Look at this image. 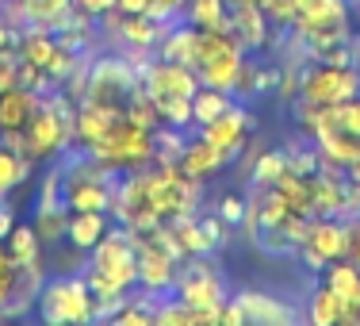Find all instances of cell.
I'll list each match as a JSON object with an SVG mask.
<instances>
[{
  "mask_svg": "<svg viewBox=\"0 0 360 326\" xmlns=\"http://www.w3.org/2000/svg\"><path fill=\"white\" fill-rule=\"evenodd\" d=\"M35 311L42 322H89L100 315L96 296L89 288V277L84 272H58V277L42 280L35 291Z\"/></svg>",
  "mask_w": 360,
  "mask_h": 326,
  "instance_id": "1",
  "label": "cell"
},
{
  "mask_svg": "<svg viewBox=\"0 0 360 326\" xmlns=\"http://www.w3.org/2000/svg\"><path fill=\"white\" fill-rule=\"evenodd\" d=\"M89 280L111 284L119 291L139 288V250H134V234L127 227H115L89 250Z\"/></svg>",
  "mask_w": 360,
  "mask_h": 326,
  "instance_id": "2",
  "label": "cell"
},
{
  "mask_svg": "<svg viewBox=\"0 0 360 326\" xmlns=\"http://www.w3.org/2000/svg\"><path fill=\"white\" fill-rule=\"evenodd\" d=\"M242 65H245V50L230 31H200V46H195V62H192L200 84L234 92Z\"/></svg>",
  "mask_w": 360,
  "mask_h": 326,
  "instance_id": "3",
  "label": "cell"
},
{
  "mask_svg": "<svg viewBox=\"0 0 360 326\" xmlns=\"http://www.w3.org/2000/svg\"><path fill=\"white\" fill-rule=\"evenodd\" d=\"M70 134H73V108H70V100H65L62 92H46L42 104L35 108V115H31L27 127H23L27 153L35 161H46V158H54V153L65 150Z\"/></svg>",
  "mask_w": 360,
  "mask_h": 326,
  "instance_id": "4",
  "label": "cell"
},
{
  "mask_svg": "<svg viewBox=\"0 0 360 326\" xmlns=\"http://www.w3.org/2000/svg\"><path fill=\"white\" fill-rule=\"evenodd\" d=\"M89 153L100 165H108L111 173H119V169L131 173V169H142L153 161V131L150 127H139L134 119L123 115L96 146H89Z\"/></svg>",
  "mask_w": 360,
  "mask_h": 326,
  "instance_id": "5",
  "label": "cell"
},
{
  "mask_svg": "<svg viewBox=\"0 0 360 326\" xmlns=\"http://www.w3.org/2000/svg\"><path fill=\"white\" fill-rule=\"evenodd\" d=\"M146 188H150V203L161 215V222L192 215L195 200H200V181L184 177L176 165H161V161H153V169H146Z\"/></svg>",
  "mask_w": 360,
  "mask_h": 326,
  "instance_id": "6",
  "label": "cell"
},
{
  "mask_svg": "<svg viewBox=\"0 0 360 326\" xmlns=\"http://www.w3.org/2000/svg\"><path fill=\"white\" fill-rule=\"evenodd\" d=\"M173 296L184 299L188 307H195V311H219V307L230 299L226 284H222V277H219V269L207 261V253L184 257V261H180Z\"/></svg>",
  "mask_w": 360,
  "mask_h": 326,
  "instance_id": "7",
  "label": "cell"
},
{
  "mask_svg": "<svg viewBox=\"0 0 360 326\" xmlns=\"http://www.w3.org/2000/svg\"><path fill=\"white\" fill-rule=\"evenodd\" d=\"M353 96H360V73L353 65L319 62L299 81V100H307L314 108H333V104H345Z\"/></svg>",
  "mask_w": 360,
  "mask_h": 326,
  "instance_id": "8",
  "label": "cell"
},
{
  "mask_svg": "<svg viewBox=\"0 0 360 326\" xmlns=\"http://www.w3.org/2000/svg\"><path fill=\"white\" fill-rule=\"evenodd\" d=\"M142 89L139 81V70L127 54H104L92 62L89 70V81H84V96L92 100H108V104H119L127 108V100Z\"/></svg>",
  "mask_w": 360,
  "mask_h": 326,
  "instance_id": "9",
  "label": "cell"
},
{
  "mask_svg": "<svg viewBox=\"0 0 360 326\" xmlns=\"http://www.w3.org/2000/svg\"><path fill=\"white\" fill-rule=\"evenodd\" d=\"M349 246H353V222H345L341 215H319L307 222V238L299 246V257L314 272H322L330 261L349 257Z\"/></svg>",
  "mask_w": 360,
  "mask_h": 326,
  "instance_id": "10",
  "label": "cell"
},
{
  "mask_svg": "<svg viewBox=\"0 0 360 326\" xmlns=\"http://www.w3.org/2000/svg\"><path fill=\"white\" fill-rule=\"evenodd\" d=\"M139 81L150 104H165V100H192L195 89H200V77H195L192 65L169 62V58H158V62L139 65Z\"/></svg>",
  "mask_w": 360,
  "mask_h": 326,
  "instance_id": "11",
  "label": "cell"
},
{
  "mask_svg": "<svg viewBox=\"0 0 360 326\" xmlns=\"http://www.w3.org/2000/svg\"><path fill=\"white\" fill-rule=\"evenodd\" d=\"M134 234V230H131ZM134 250H139V288L150 291V296H173L176 284V269H180V257L169 253L150 230L134 234Z\"/></svg>",
  "mask_w": 360,
  "mask_h": 326,
  "instance_id": "12",
  "label": "cell"
},
{
  "mask_svg": "<svg viewBox=\"0 0 360 326\" xmlns=\"http://www.w3.org/2000/svg\"><path fill=\"white\" fill-rule=\"evenodd\" d=\"M123 119V108L119 104H108V100H92V96H81V104L73 108V139L89 150L96 146L111 127Z\"/></svg>",
  "mask_w": 360,
  "mask_h": 326,
  "instance_id": "13",
  "label": "cell"
},
{
  "mask_svg": "<svg viewBox=\"0 0 360 326\" xmlns=\"http://www.w3.org/2000/svg\"><path fill=\"white\" fill-rule=\"evenodd\" d=\"M245 131H250V111H245V108H234V104L222 111L219 119H211L207 127H200L203 139H207L211 146H219V150L226 153L230 161H234L238 150L245 146Z\"/></svg>",
  "mask_w": 360,
  "mask_h": 326,
  "instance_id": "14",
  "label": "cell"
},
{
  "mask_svg": "<svg viewBox=\"0 0 360 326\" xmlns=\"http://www.w3.org/2000/svg\"><path fill=\"white\" fill-rule=\"evenodd\" d=\"M234 303L242 307L245 322H261V326H288V322H295V307L284 303L280 296H269V291L245 288V291H238V296H234Z\"/></svg>",
  "mask_w": 360,
  "mask_h": 326,
  "instance_id": "15",
  "label": "cell"
},
{
  "mask_svg": "<svg viewBox=\"0 0 360 326\" xmlns=\"http://www.w3.org/2000/svg\"><path fill=\"white\" fill-rule=\"evenodd\" d=\"M226 161L230 158L219 146H211L203 134H195L192 142H184V150H180V158H176V169L184 177H192V181H207V177H215Z\"/></svg>",
  "mask_w": 360,
  "mask_h": 326,
  "instance_id": "16",
  "label": "cell"
},
{
  "mask_svg": "<svg viewBox=\"0 0 360 326\" xmlns=\"http://www.w3.org/2000/svg\"><path fill=\"white\" fill-rule=\"evenodd\" d=\"M338 23H349L345 0H295V35L338 27Z\"/></svg>",
  "mask_w": 360,
  "mask_h": 326,
  "instance_id": "17",
  "label": "cell"
},
{
  "mask_svg": "<svg viewBox=\"0 0 360 326\" xmlns=\"http://www.w3.org/2000/svg\"><path fill=\"white\" fill-rule=\"evenodd\" d=\"M39 104H42V96L35 89H27V84L4 89L0 92V131H23Z\"/></svg>",
  "mask_w": 360,
  "mask_h": 326,
  "instance_id": "18",
  "label": "cell"
},
{
  "mask_svg": "<svg viewBox=\"0 0 360 326\" xmlns=\"http://www.w3.org/2000/svg\"><path fill=\"white\" fill-rule=\"evenodd\" d=\"M73 0H20L12 4L15 15H23L27 27H50V31H62L65 23L73 20Z\"/></svg>",
  "mask_w": 360,
  "mask_h": 326,
  "instance_id": "19",
  "label": "cell"
},
{
  "mask_svg": "<svg viewBox=\"0 0 360 326\" xmlns=\"http://www.w3.org/2000/svg\"><path fill=\"white\" fill-rule=\"evenodd\" d=\"M111 230V219L108 211H70V227H65V242L77 246V250L89 253L92 246L100 242Z\"/></svg>",
  "mask_w": 360,
  "mask_h": 326,
  "instance_id": "20",
  "label": "cell"
},
{
  "mask_svg": "<svg viewBox=\"0 0 360 326\" xmlns=\"http://www.w3.org/2000/svg\"><path fill=\"white\" fill-rule=\"evenodd\" d=\"M58 50H62V42H58V35L50 27H27V31H20V46H15V54H20L23 62L39 65L42 73H46V65L54 62Z\"/></svg>",
  "mask_w": 360,
  "mask_h": 326,
  "instance_id": "21",
  "label": "cell"
},
{
  "mask_svg": "<svg viewBox=\"0 0 360 326\" xmlns=\"http://www.w3.org/2000/svg\"><path fill=\"white\" fill-rule=\"evenodd\" d=\"M31 169H35V158H31L27 150H20V146L0 139V200H4L12 188H20L27 181Z\"/></svg>",
  "mask_w": 360,
  "mask_h": 326,
  "instance_id": "22",
  "label": "cell"
},
{
  "mask_svg": "<svg viewBox=\"0 0 360 326\" xmlns=\"http://www.w3.org/2000/svg\"><path fill=\"white\" fill-rule=\"evenodd\" d=\"M158 46H161V58L180 62V65H192L195 62V46H200V27H192V23H169Z\"/></svg>",
  "mask_w": 360,
  "mask_h": 326,
  "instance_id": "23",
  "label": "cell"
},
{
  "mask_svg": "<svg viewBox=\"0 0 360 326\" xmlns=\"http://www.w3.org/2000/svg\"><path fill=\"white\" fill-rule=\"evenodd\" d=\"M4 246H8V257H12L20 269H35L39 257H42V238H39V230L31 227V222H20V219H15V227L8 230Z\"/></svg>",
  "mask_w": 360,
  "mask_h": 326,
  "instance_id": "24",
  "label": "cell"
},
{
  "mask_svg": "<svg viewBox=\"0 0 360 326\" xmlns=\"http://www.w3.org/2000/svg\"><path fill=\"white\" fill-rule=\"evenodd\" d=\"M65 211H70V208H65L62 200H39L31 227L39 230L42 246H58V242H65V227H70V215H65Z\"/></svg>",
  "mask_w": 360,
  "mask_h": 326,
  "instance_id": "25",
  "label": "cell"
},
{
  "mask_svg": "<svg viewBox=\"0 0 360 326\" xmlns=\"http://www.w3.org/2000/svg\"><path fill=\"white\" fill-rule=\"evenodd\" d=\"M169 230H173V238H176V246L184 257H200V253L215 250V242L207 238V230H203V222L195 211L192 215H180V219H169Z\"/></svg>",
  "mask_w": 360,
  "mask_h": 326,
  "instance_id": "26",
  "label": "cell"
},
{
  "mask_svg": "<svg viewBox=\"0 0 360 326\" xmlns=\"http://www.w3.org/2000/svg\"><path fill=\"white\" fill-rule=\"evenodd\" d=\"M188 23L200 31H230V4L226 0H188Z\"/></svg>",
  "mask_w": 360,
  "mask_h": 326,
  "instance_id": "27",
  "label": "cell"
},
{
  "mask_svg": "<svg viewBox=\"0 0 360 326\" xmlns=\"http://www.w3.org/2000/svg\"><path fill=\"white\" fill-rule=\"evenodd\" d=\"M226 108H230V92L211 89V84H200L195 96H192V123L195 127H207L211 119H219Z\"/></svg>",
  "mask_w": 360,
  "mask_h": 326,
  "instance_id": "28",
  "label": "cell"
},
{
  "mask_svg": "<svg viewBox=\"0 0 360 326\" xmlns=\"http://www.w3.org/2000/svg\"><path fill=\"white\" fill-rule=\"evenodd\" d=\"M307 315H311V322H319V326H333V322L345 319V303H341V296L330 284H319L314 296H311V311Z\"/></svg>",
  "mask_w": 360,
  "mask_h": 326,
  "instance_id": "29",
  "label": "cell"
},
{
  "mask_svg": "<svg viewBox=\"0 0 360 326\" xmlns=\"http://www.w3.org/2000/svg\"><path fill=\"white\" fill-rule=\"evenodd\" d=\"M314 123H326V127H338V131L360 134V96L345 100V104H333V108H319V119H314Z\"/></svg>",
  "mask_w": 360,
  "mask_h": 326,
  "instance_id": "30",
  "label": "cell"
},
{
  "mask_svg": "<svg viewBox=\"0 0 360 326\" xmlns=\"http://www.w3.org/2000/svg\"><path fill=\"white\" fill-rule=\"evenodd\" d=\"M284 173H288V153L284 150H264L261 158L253 161V181H257V188H261V184H276Z\"/></svg>",
  "mask_w": 360,
  "mask_h": 326,
  "instance_id": "31",
  "label": "cell"
},
{
  "mask_svg": "<svg viewBox=\"0 0 360 326\" xmlns=\"http://www.w3.org/2000/svg\"><path fill=\"white\" fill-rule=\"evenodd\" d=\"M269 27H295V0H257Z\"/></svg>",
  "mask_w": 360,
  "mask_h": 326,
  "instance_id": "32",
  "label": "cell"
},
{
  "mask_svg": "<svg viewBox=\"0 0 360 326\" xmlns=\"http://www.w3.org/2000/svg\"><path fill=\"white\" fill-rule=\"evenodd\" d=\"M184 4H188V0H150V12H146V15L158 20V23H173Z\"/></svg>",
  "mask_w": 360,
  "mask_h": 326,
  "instance_id": "33",
  "label": "cell"
},
{
  "mask_svg": "<svg viewBox=\"0 0 360 326\" xmlns=\"http://www.w3.org/2000/svg\"><path fill=\"white\" fill-rule=\"evenodd\" d=\"M215 215L222 222H245V200H242V196H222Z\"/></svg>",
  "mask_w": 360,
  "mask_h": 326,
  "instance_id": "34",
  "label": "cell"
},
{
  "mask_svg": "<svg viewBox=\"0 0 360 326\" xmlns=\"http://www.w3.org/2000/svg\"><path fill=\"white\" fill-rule=\"evenodd\" d=\"M77 8H81L89 20H100V15H108L111 8H115V0H73Z\"/></svg>",
  "mask_w": 360,
  "mask_h": 326,
  "instance_id": "35",
  "label": "cell"
},
{
  "mask_svg": "<svg viewBox=\"0 0 360 326\" xmlns=\"http://www.w3.org/2000/svg\"><path fill=\"white\" fill-rule=\"evenodd\" d=\"M119 15H146L150 12V0H115Z\"/></svg>",
  "mask_w": 360,
  "mask_h": 326,
  "instance_id": "36",
  "label": "cell"
},
{
  "mask_svg": "<svg viewBox=\"0 0 360 326\" xmlns=\"http://www.w3.org/2000/svg\"><path fill=\"white\" fill-rule=\"evenodd\" d=\"M15 227V215H12V208H4V203H0V242H4L8 238V230Z\"/></svg>",
  "mask_w": 360,
  "mask_h": 326,
  "instance_id": "37",
  "label": "cell"
},
{
  "mask_svg": "<svg viewBox=\"0 0 360 326\" xmlns=\"http://www.w3.org/2000/svg\"><path fill=\"white\" fill-rule=\"evenodd\" d=\"M349 257L360 265V227H353V246H349Z\"/></svg>",
  "mask_w": 360,
  "mask_h": 326,
  "instance_id": "38",
  "label": "cell"
},
{
  "mask_svg": "<svg viewBox=\"0 0 360 326\" xmlns=\"http://www.w3.org/2000/svg\"><path fill=\"white\" fill-rule=\"evenodd\" d=\"M230 8H242V4H257V0H226Z\"/></svg>",
  "mask_w": 360,
  "mask_h": 326,
  "instance_id": "39",
  "label": "cell"
},
{
  "mask_svg": "<svg viewBox=\"0 0 360 326\" xmlns=\"http://www.w3.org/2000/svg\"><path fill=\"white\" fill-rule=\"evenodd\" d=\"M0 35H4V15H0Z\"/></svg>",
  "mask_w": 360,
  "mask_h": 326,
  "instance_id": "40",
  "label": "cell"
},
{
  "mask_svg": "<svg viewBox=\"0 0 360 326\" xmlns=\"http://www.w3.org/2000/svg\"><path fill=\"white\" fill-rule=\"evenodd\" d=\"M353 4H356V12H360V0H353Z\"/></svg>",
  "mask_w": 360,
  "mask_h": 326,
  "instance_id": "41",
  "label": "cell"
},
{
  "mask_svg": "<svg viewBox=\"0 0 360 326\" xmlns=\"http://www.w3.org/2000/svg\"><path fill=\"white\" fill-rule=\"evenodd\" d=\"M12 4H20V0H12Z\"/></svg>",
  "mask_w": 360,
  "mask_h": 326,
  "instance_id": "42",
  "label": "cell"
}]
</instances>
